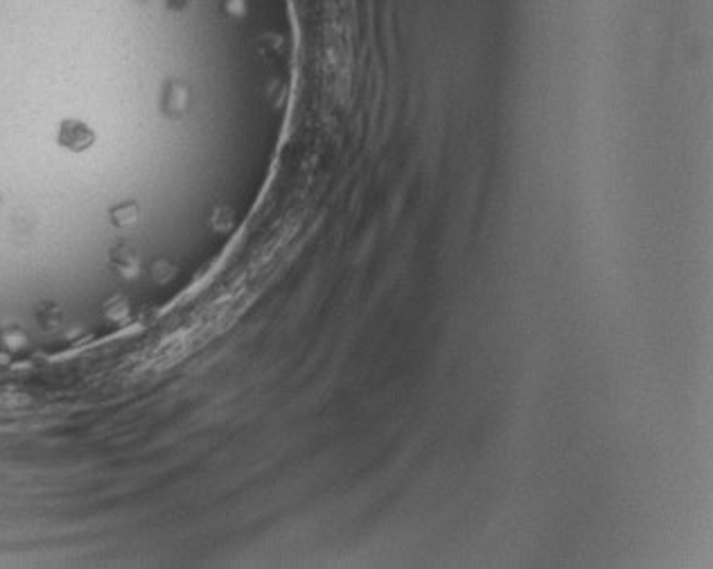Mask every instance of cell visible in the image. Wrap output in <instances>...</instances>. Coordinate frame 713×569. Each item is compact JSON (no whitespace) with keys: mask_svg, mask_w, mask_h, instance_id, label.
Masks as SVG:
<instances>
[{"mask_svg":"<svg viewBox=\"0 0 713 569\" xmlns=\"http://www.w3.org/2000/svg\"><path fill=\"white\" fill-rule=\"evenodd\" d=\"M57 140H59V145L64 147V149L84 151V149H88L95 142V134H93V129H90L88 125H84V122H79V120H64V122H61V127H59Z\"/></svg>","mask_w":713,"mask_h":569,"instance_id":"cell-1","label":"cell"},{"mask_svg":"<svg viewBox=\"0 0 713 569\" xmlns=\"http://www.w3.org/2000/svg\"><path fill=\"white\" fill-rule=\"evenodd\" d=\"M61 319H64V314H61V310L57 308V305H43V308L39 310V321L43 323L46 330L57 328V325L61 323Z\"/></svg>","mask_w":713,"mask_h":569,"instance_id":"cell-2","label":"cell"},{"mask_svg":"<svg viewBox=\"0 0 713 569\" xmlns=\"http://www.w3.org/2000/svg\"><path fill=\"white\" fill-rule=\"evenodd\" d=\"M111 215H113V221L118 224V226H125V224L134 221V217H136V206H131V203H127V206L116 208L113 212H111Z\"/></svg>","mask_w":713,"mask_h":569,"instance_id":"cell-3","label":"cell"}]
</instances>
